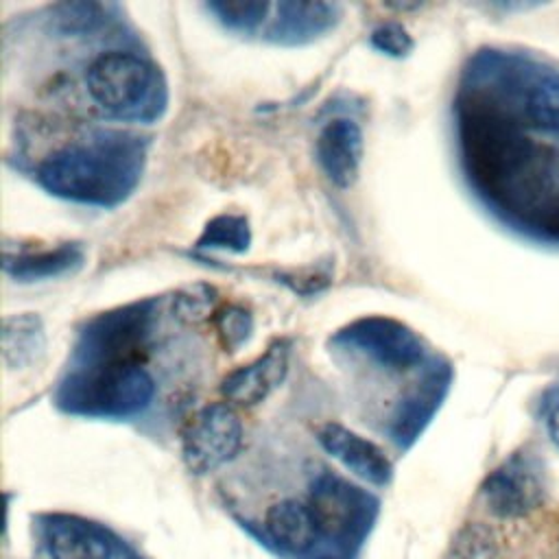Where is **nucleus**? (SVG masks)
Instances as JSON below:
<instances>
[{
  "label": "nucleus",
  "instance_id": "1",
  "mask_svg": "<svg viewBox=\"0 0 559 559\" xmlns=\"http://www.w3.org/2000/svg\"><path fill=\"white\" fill-rule=\"evenodd\" d=\"M148 146L146 135L129 129H92L44 157L35 181L70 203L116 207L140 186Z\"/></svg>",
  "mask_w": 559,
  "mask_h": 559
},
{
  "label": "nucleus",
  "instance_id": "2",
  "mask_svg": "<svg viewBox=\"0 0 559 559\" xmlns=\"http://www.w3.org/2000/svg\"><path fill=\"white\" fill-rule=\"evenodd\" d=\"M155 397V380L140 362L66 365L55 386V406L92 419H129Z\"/></svg>",
  "mask_w": 559,
  "mask_h": 559
},
{
  "label": "nucleus",
  "instance_id": "3",
  "mask_svg": "<svg viewBox=\"0 0 559 559\" xmlns=\"http://www.w3.org/2000/svg\"><path fill=\"white\" fill-rule=\"evenodd\" d=\"M90 98L111 118L133 124L157 122L170 103L166 74L151 59L129 50L98 55L85 72Z\"/></svg>",
  "mask_w": 559,
  "mask_h": 559
},
{
  "label": "nucleus",
  "instance_id": "4",
  "mask_svg": "<svg viewBox=\"0 0 559 559\" xmlns=\"http://www.w3.org/2000/svg\"><path fill=\"white\" fill-rule=\"evenodd\" d=\"M157 312L159 299L146 297L85 319L74 334L66 365H144L153 347Z\"/></svg>",
  "mask_w": 559,
  "mask_h": 559
},
{
  "label": "nucleus",
  "instance_id": "5",
  "mask_svg": "<svg viewBox=\"0 0 559 559\" xmlns=\"http://www.w3.org/2000/svg\"><path fill=\"white\" fill-rule=\"evenodd\" d=\"M328 347L384 371H408L428 362L421 336L404 321L386 314H367L345 323L330 334Z\"/></svg>",
  "mask_w": 559,
  "mask_h": 559
},
{
  "label": "nucleus",
  "instance_id": "6",
  "mask_svg": "<svg viewBox=\"0 0 559 559\" xmlns=\"http://www.w3.org/2000/svg\"><path fill=\"white\" fill-rule=\"evenodd\" d=\"M242 445V419L236 406L210 402L181 430V459L188 472L210 474L229 463Z\"/></svg>",
  "mask_w": 559,
  "mask_h": 559
},
{
  "label": "nucleus",
  "instance_id": "7",
  "mask_svg": "<svg viewBox=\"0 0 559 559\" xmlns=\"http://www.w3.org/2000/svg\"><path fill=\"white\" fill-rule=\"evenodd\" d=\"M290 365V338H275L264 354L231 369L221 380V395L227 404L251 408L264 402L286 378Z\"/></svg>",
  "mask_w": 559,
  "mask_h": 559
},
{
  "label": "nucleus",
  "instance_id": "8",
  "mask_svg": "<svg viewBox=\"0 0 559 559\" xmlns=\"http://www.w3.org/2000/svg\"><path fill=\"white\" fill-rule=\"evenodd\" d=\"M39 537L50 559H114L116 550L105 526L72 513L41 515Z\"/></svg>",
  "mask_w": 559,
  "mask_h": 559
},
{
  "label": "nucleus",
  "instance_id": "9",
  "mask_svg": "<svg viewBox=\"0 0 559 559\" xmlns=\"http://www.w3.org/2000/svg\"><path fill=\"white\" fill-rule=\"evenodd\" d=\"M483 498L496 515H524L544 498L542 476L526 456H511L485 478Z\"/></svg>",
  "mask_w": 559,
  "mask_h": 559
},
{
  "label": "nucleus",
  "instance_id": "10",
  "mask_svg": "<svg viewBox=\"0 0 559 559\" xmlns=\"http://www.w3.org/2000/svg\"><path fill=\"white\" fill-rule=\"evenodd\" d=\"M338 20L341 7L334 2L282 0L273 4L262 35L277 46H306L330 33Z\"/></svg>",
  "mask_w": 559,
  "mask_h": 559
},
{
  "label": "nucleus",
  "instance_id": "11",
  "mask_svg": "<svg viewBox=\"0 0 559 559\" xmlns=\"http://www.w3.org/2000/svg\"><path fill=\"white\" fill-rule=\"evenodd\" d=\"M317 441L332 459H336L345 469H349L365 483L378 487L391 483L393 463L386 456V452L378 443L365 439L362 435L349 430L347 426L338 421H328L319 426Z\"/></svg>",
  "mask_w": 559,
  "mask_h": 559
},
{
  "label": "nucleus",
  "instance_id": "12",
  "mask_svg": "<svg viewBox=\"0 0 559 559\" xmlns=\"http://www.w3.org/2000/svg\"><path fill=\"white\" fill-rule=\"evenodd\" d=\"M362 151L365 140L360 127L352 118L343 116L328 120L314 140L317 164L330 183L341 190L352 188L358 179Z\"/></svg>",
  "mask_w": 559,
  "mask_h": 559
},
{
  "label": "nucleus",
  "instance_id": "13",
  "mask_svg": "<svg viewBox=\"0 0 559 559\" xmlns=\"http://www.w3.org/2000/svg\"><path fill=\"white\" fill-rule=\"evenodd\" d=\"M85 247L81 242L68 240L50 247L17 245L4 247V273L20 284L46 282L66 275H74L85 264Z\"/></svg>",
  "mask_w": 559,
  "mask_h": 559
},
{
  "label": "nucleus",
  "instance_id": "14",
  "mask_svg": "<svg viewBox=\"0 0 559 559\" xmlns=\"http://www.w3.org/2000/svg\"><path fill=\"white\" fill-rule=\"evenodd\" d=\"M445 367L428 362L424 378L406 391L391 417V437L397 445H411L417 432L424 428L445 389Z\"/></svg>",
  "mask_w": 559,
  "mask_h": 559
},
{
  "label": "nucleus",
  "instance_id": "15",
  "mask_svg": "<svg viewBox=\"0 0 559 559\" xmlns=\"http://www.w3.org/2000/svg\"><path fill=\"white\" fill-rule=\"evenodd\" d=\"M264 526L277 546L295 555L310 550L321 531L314 509L297 498L271 504L264 515Z\"/></svg>",
  "mask_w": 559,
  "mask_h": 559
},
{
  "label": "nucleus",
  "instance_id": "16",
  "mask_svg": "<svg viewBox=\"0 0 559 559\" xmlns=\"http://www.w3.org/2000/svg\"><path fill=\"white\" fill-rule=\"evenodd\" d=\"M46 352V330L35 312L9 314L2 321V360L9 369H24Z\"/></svg>",
  "mask_w": 559,
  "mask_h": 559
},
{
  "label": "nucleus",
  "instance_id": "17",
  "mask_svg": "<svg viewBox=\"0 0 559 559\" xmlns=\"http://www.w3.org/2000/svg\"><path fill=\"white\" fill-rule=\"evenodd\" d=\"M116 11L111 2H57L48 7L46 28L55 37H83L107 26Z\"/></svg>",
  "mask_w": 559,
  "mask_h": 559
},
{
  "label": "nucleus",
  "instance_id": "18",
  "mask_svg": "<svg viewBox=\"0 0 559 559\" xmlns=\"http://www.w3.org/2000/svg\"><path fill=\"white\" fill-rule=\"evenodd\" d=\"M197 249L245 253L251 247V225L240 212H223L212 216L199 234Z\"/></svg>",
  "mask_w": 559,
  "mask_h": 559
},
{
  "label": "nucleus",
  "instance_id": "19",
  "mask_svg": "<svg viewBox=\"0 0 559 559\" xmlns=\"http://www.w3.org/2000/svg\"><path fill=\"white\" fill-rule=\"evenodd\" d=\"M205 11L212 13L221 26L227 31L240 33V35H251L258 33L266 26L273 2H227V0H212L205 2Z\"/></svg>",
  "mask_w": 559,
  "mask_h": 559
},
{
  "label": "nucleus",
  "instance_id": "20",
  "mask_svg": "<svg viewBox=\"0 0 559 559\" xmlns=\"http://www.w3.org/2000/svg\"><path fill=\"white\" fill-rule=\"evenodd\" d=\"M526 120L548 133H559V74L537 81L524 100Z\"/></svg>",
  "mask_w": 559,
  "mask_h": 559
},
{
  "label": "nucleus",
  "instance_id": "21",
  "mask_svg": "<svg viewBox=\"0 0 559 559\" xmlns=\"http://www.w3.org/2000/svg\"><path fill=\"white\" fill-rule=\"evenodd\" d=\"M216 338L225 352H238L253 336V314L240 304H223L212 314Z\"/></svg>",
  "mask_w": 559,
  "mask_h": 559
},
{
  "label": "nucleus",
  "instance_id": "22",
  "mask_svg": "<svg viewBox=\"0 0 559 559\" xmlns=\"http://www.w3.org/2000/svg\"><path fill=\"white\" fill-rule=\"evenodd\" d=\"M216 288L210 284H192L175 293L173 297V317L186 323H197L205 317L212 319L216 312Z\"/></svg>",
  "mask_w": 559,
  "mask_h": 559
},
{
  "label": "nucleus",
  "instance_id": "23",
  "mask_svg": "<svg viewBox=\"0 0 559 559\" xmlns=\"http://www.w3.org/2000/svg\"><path fill=\"white\" fill-rule=\"evenodd\" d=\"M369 44L378 52H382L386 57H395V59L408 57L411 50L415 48L413 37L400 22H384V24L376 26L369 35Z\"/></svg>",
  "mask_w": 559,
  "mask_h": 559
},
{
  "label": "nucleus",
  "instance_id": "24",
  "mask_svg": "<svg viewBox=\"0 0 559 559\" xmlns=\"http://www.w3.org/2000/svg\"><path fill=\"white\" fill-rule=\"evenodd\" d=\"M548 435L559 445V404L548 415Z\"/></svg>",
  "mask_w": 559,
  "mask_h": 559
}]
</instances>
